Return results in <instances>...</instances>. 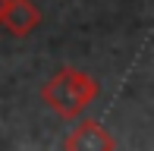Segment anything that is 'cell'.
<instances>
[{"instance_id": "obj_1", "label": "cell", "mask_w": 154, "mask_h": 151, "mask_svg": "<svg viewBox=\"0 0 154 151\" xmlns=\"http://www.w3.org/2000/svg\"><path fill=\"white\" fill-rule=\"evenodd\" d=\"M101 94L94 76L75 69V66H60L51 79L41 85V101L51 107L60 120H75L94 104V98Z\"/></svg>"}, {"instance_id": "obj_2", "label": "cell", "mask_w": 154, "mask_h": 151, "mask_svg": "<svg viewBox=\"0 0 154 151\" xmlns=\"http://www.w3.org/2000/svg\"><path fill=\"white\" fill-rule=\"evenodd\" d=\"M41 25V10L32 0H3L0 6V29L13 38H29Z\"/></svg>"}, {"instance_id": "obj_3", "label": "cell", "mask_w": 154, "mask_h": 151, "mask_svg": "<svg viewBox=\"0 0 154 151\" xmlns=\"http://www.w3.org/2000/svg\"><path fill=\"white\" fill-rule=\"evenodd\" d=\"M75 120H79V116H75ZM63 148L66 151H113L116 139L97 120H79V126L66 132Z\"/></svg>"}, {"instance_id": "obj_4", "label": "cell", "mask_w": 154, "mask_h": 151, "mask_svg": "<svg viewBox=\"0 0 154 151\" xmlns=\"http://www.w3.org/2000/svg\"><path fill=\"white\" fill-rule=\"evenodd\" d=\"M0 6H3V0H0Z\"/></svg>"}]
</instances>
